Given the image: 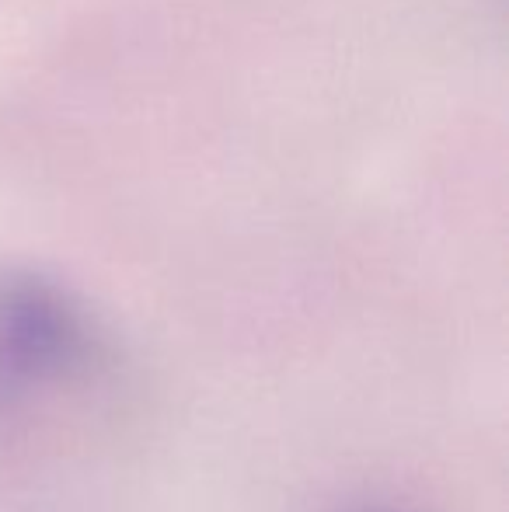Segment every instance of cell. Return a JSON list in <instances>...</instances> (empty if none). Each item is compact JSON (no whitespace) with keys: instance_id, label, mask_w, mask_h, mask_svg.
Listing matches in <instances>:
<instances>
[{"instance_id":"obj_1","label":"cell","mask_w":509,"mask_h":512,"mask_svg":"<svg viewBox=\"0 0 509 512\" xmlns=\"http://www.w3.org/2000/svg\"><path fill=\"white\" fill-rule=\"evenodd\" d=\"M98 356L88 314L60 286L35 276L0 283V411L77 380Z\"/></svg>"},{"instance_id":"obj_2","label":"cell","mask_w":509,"mask_h":512,"mask_svg":"<svg viewBox=\"0 0 509 512\" xmlns=\"http://www.w3.org/2000/svg\"><path fill=\"white\" fill-rule=\"evenodd\" d=\"M374 512H384V509H374Z\"/></svg>"}]
</instances>
